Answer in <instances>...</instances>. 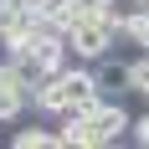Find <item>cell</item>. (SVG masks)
<instances>
[{
	"mask_svg": "<svg viewBox=\"0 0 149 149\" xmlns=\"http://www.w3.org/2000/svg\"><path fill=\"white\" fill-rule=\"evenodd\" d=\"M129 93H139V98L149 93V52H134L129 57Z\"/></svg>",
	"mask_w": 149,
	"mask_h": 149,
	"instance_id": "8992f818",
	"label": "cell"
},
{
	"mask_svg": "<svg viewBox=\"0 0 149 149\" xmlns=\"http://www.w3.org/2000/svg\"><path fill=\"white\" fill-rule=\"evenodd\" d=\"M67 46H72L77 62H103V57H113L123 46V31L113 26L108 15H88V21H77V26L67 31Z\"/></svg>",
	"mask_w": 149,
	"mask_h": 149,
	"instance_id": "6da1fadb",
	"label": "cell"
},
{
	"mask_svg": "<svg viewBox=\"0 0 149 149\" xmlns=\"http://www.w3.org/2000/svg\"><path fill=\"white\" fill-rule=\"evenodd\" d=\"M0 129H5V118H0Z\"/></svg>",
	"mask_w": 149,
	"mask_h": 149,
	"instance_id": "ba28073f",
	"label": "cell"
},
{
	"mask_svg": "<svg viewBox=\"0 0 149 149\" xmlns=\"http://www.w3.org/2000/svg\"><path fill=\"white\" fill-rule=\"evenodd\" d=\"M123 41L134 52H149V15H123Z\"/></svg>",
	"mask_w": 149,
	"mask_h": 149,
	"instance_id": "5b68a950",
	"label": "cell"
},
{
	"mask_svg": "<svg viewBox=\"0 0 149 149\" xmlns=\"http://www.w3.org/2000/svg\"><path fill=\"white\" fill-rule=\"evenodd\" d=\"M5 144H10V149H62V134L36 118V123H26V129H10Z\"/></svg>",
	"mask_w": 149,
	"mask_h": 149,
	"instance_id": "277c9868",
	"label": "cell"
},
{
	"mask_svg": "<svg viewBox=\"0 0 149 149\" xmlns=\"http://www.w3.org/2000/svg\"><path fill=\"white\" fill-rule=\"evenodd\" d=\"M36 5H41V0H36Z\"/></svg>",
	"mask_w": 149,
	"mask_h": 149,
	"instance_id": "9c48e42d",
	"label": "cell"
},
{
	"mask_svg": "<svg viewBox=\"0 0 149 149\" xmlns=\"http://www.w3.org/2000/svg\"><path fill=\"white\" fill-rule=\"evenodd\" d=\"M93 72H98V93H103V98H129V57H123V52L93 62Z\"/></svg>",
	"mask_w": 149,
	"mask_h": 149,
	"instance_id": "3957f363",
	"label": "cell"
},
{
	"mask_svg": "<svg viewBox=\"0 0 149 149\" xmlns=\"http://www.w3.org/2000/svg\"><path fill=\"white\" fill-rule=\"evenodd\" d=\"M82 5H88L93 15H103V10H113V5H118V0H82Z\"/></svg>",
	"mask_w": 149,
	"mask_h": 149,
	"instance_id": "52a82bcc",
	"label": "cell"
},
{
	"mask_svg": "<svg viewBox=\"0 0 149 149\" xmlns=\"http://www.w3.org/2000/svg\"><path fill=\"white\" fill-rule=\"evenodd\" d=\"M88 118H93V139H98V149L129 144V129H134V113H129V103H123V98H103V103L93 108Z\"/></svg>",
	"mask_w": 149,
	"mask_h": 149,
	"instance_id": "7a4b0ae2",
	"label": "cell"
}]
</instances>
